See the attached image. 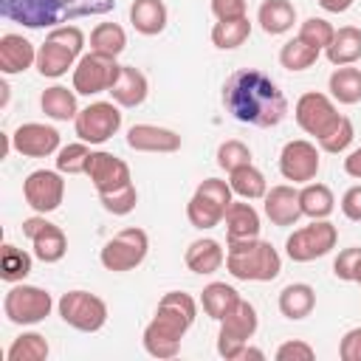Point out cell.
<instances>
[{
	"label": "cell",
	"instance_id": "83f0119b",
	"mask_svg": "<svg viewBox=\"0 0 361 361\" xmlns=\"http://www.w3.org/2000/svg\"><path fill=\"white\" fill-rule=\"evenodd\" d=\"M324 54H327V59H330V65H353V62H358L361 59V28H355V25H341V28H336V37H333V42L324 48Z\"/></svg>",
	"mask_w": 361,
	"mask_h": 361
},
{
	"label": "cell",
	"instance_id": "f35d334b",
	"mask_svg": "<svg viewBox=\"0 0 361 361\" xmlns=\"http://www.w3.org/2000/svg\"><path fill=\"white\" fill-rule=\"evenodd\" d=\"M223 214H226V209H220L217 203H212V200H206V197H200V195H192L189 203H186V217H189V223H192L195 228H200V231L220 226V223H223Z\"/></svg>",
	"mask_w": 361,
	"mask_h": 361
},
{
	"label": "cell",
	"instance_id": "4316f807",
	"mask_svg": "<svg viewBox=\"0 0 361 361\" xmlns=\"http://www.w3.org/2000/svg\"><path fill=\"white\" fill-rule=\"evenodd\" d=\"M257 23L271 37L288 34L296 23V8L290 0H262L257 8Z\"/></svg>",
	"mask_w": 361,
	"mask_h": 361
},
{
	"label": "cell",
	"instance_id": "44dd1931",
	"mask_svg": "<svg viewBox=\"0 0 361 361\" xmlns=\"http://www.w3.org/2000/svg\"><path fill=\"white\" fill-rule=\"evenodd\" d=\"M31 65H37V48L23 34H3L0 37V71L6 76L23 73Z\"/></svg>",
	"mask_w": 361,
	"mask_h": 361
},
{
	"label": "cell",
	"instance_id": "3957f363",
	"mask_svg": "<svg viewBox=\"0 0 361 361\" xmlns=\"http://www.w3.org/2000/svg\"><path fill=\"white\" fill-rule=\"evenodd\" d=\"M116 8V0H0V14L23 28H56L68 20L96 17Z\"/></svg>",
	"mask_w": 361,
	"mask_h": 361
},
{
	"label": "cell",
	"instance_id": "9a60e30c",
	"mask_svg": "<svg viewBox=\"0 0 361 361\" xmlns=\"http://www.w3.org/2000/svg\"><path fill=\"white\" fill-rule=\"evenodd\" d=\"M23 234L31 240L34 257H37L39 262H45V265L59 262V259L65 257V251H68V237H65V231H62L56 223L45 220V214H34V217L23 220Z\"/></svg>",
	"mask_w": 361,
	"mask_h": 361
},
{
	"label": "cell",
	"instance_id": "277c9868",
	"mask_svg": "<svg viewBox=\"0 0 361 361\" xmlns=\"http://www.w3.org/2000/svg\"><path fill=\"white\" fill-rule=\"evenodd\" d=\"M226 271L243 282H271L282 271L279 251L259 237L226 243Z\"/></svg>",
	"mask_w": 361,
	"mask_h": 361
},
{
	"label": "cell",
	"instance_id": "e0dca14e",
	"mask_svg": "<svg viewBox=\"0 0 361 361\" xmlns=\"http://www.w3.org/2000/svg\"><path fill=\"white\" fill-rule=\"evenodd\" d=\"M11 147L25 158H48L59 152V130L42 121H25L11 133Z\"/></svg>",
	"mask_w": 361,
	"mask_h": 361
},
{
	"label": "cell",
	"instance_id": "2e32d148",
	"mask_svg": "<svg viewBox=\"0 0 361 361\" xmlns=\"http://www.w3.org/2000/svg\"><path fill=\"white\" fill-rule=\"evenodd\" d=\"M85 175L90 178V183H93V189L99 195H107V192H116V189L133 183V175H130L127 161H121L118 155L104 152V149L90 152L87 166H85Z\"/></svg>",
	"mask_w": 361,
	"mask_h": 361
},
{
	"label": "cell",
	"instance_id": "b9f144b4",
	"mask_svg": "<svg viewBox=\"0 0 361 361\" xmlns=\"http://www.w3.org/2000/svg\"><path fill=\"white\" fill-rule=\"evenodd\" d=\"M353 138H355V127H353V121H350L347 116H341L338 124H336L324 138H319L316 144H319V149H324V152H330V155H338V152H344V149L353 144Z\"/></svg>",
	"mask_w": 361,
	"mask_h": 361
},
{
	"label": "cell",
	"instance_id": "ac0fdd59",
	"mask_svg": "<svg viewBox=\"0 0 361 361\" xmlns=\"http://www.w3.org/2000/svg\"><path fill=\"white\" fill-rule=\"evenodd\" d=\"M265 203V217L279 226V228H288V226H296L302 214V206H299V189L290 186V183H279V186H271L262 197Z\"/></svg>",
	"mask_w": 361,
	"mask_h": 361
},
{
	"label": "cell",
	"instance_id": "5bb4252c",
	"mask_svg": "<svg viewBox=\"0 0 361 361\" xmlns=\"http://www.w3.org/2000/svg\"><path fill=\"white\" fill-rule=\"evenodd\" d=\"M319 166H322L319 147L313 141H307V138H293L279 152V172L293 186L296 183H302V186L310 183L319 175Z\"/></svg>",
	"mask_w": 361,
	"mask_h": 361
},
{
	"label": "cell",
	"instance_id": "d6986e66",
	"mask_svg": "<svg viewBox=\"0 0 361 361\" xmlns=\"http://www.w3.org/2000/svg\"><path fill=\"white\" fill-rule=\"evenodd\" d=\"M127 147L135 152H178L180 135L158 124H133L127 130Z\"/></svg>",
	"mask_w": 361,
	"mask_h": 361
},
{
	"label": "cell",
	"instance_id": "11a10c76",
	"mask_svg": "<svg viewBox=\"0 0 361 361\" xmlns=\"http://www.w3.org/2000/svg\"><path fill=\"white\" fill-rule=\"evenodd\" d=\"M243 358H265V353H262V350H257V347H251V344H248V347H245V350H243V355H240V361H243Z\"/></svg>",
	"mask_w": 361,
	"mask_h": 361
},
{
	"label": "cell",
	"instance_id": "60d3db41",
	"mask_svg": "<svg viewBox=\"0 0 361 361\" xmlns=\"http://www.w3.org/2000/svg\"><path fill=\"white\" fill-rule=\"evenodd\" d=\"M299 37H302L307 45H313V48L324 51V48L333 42L336 28H333V25H330L324 17H307V20L299 25Z\"/></svg>",
	"mask_w": 361,
	"mask_h": 361
},
{
	"label": "cell",
	"instance_id": "9c48e42d",
	"mask_svg": "<svg viewBox=\"0 0 361 361\" xmlns=\"http://www.w3.org/2000/svg\"><path fill=\"white\" fill-rule=\"evenodd\" d=\"M54 307V299L48 290L37 288V285H25L17 282L8 288V293L3 296V313L11 324H39Z\"/></svg>",
	"mask_w": 361,
	"mask_h": 361
},
{
	"label": "cell",
	"instance_id": "ab89813d",
	"mask_svg": "<svg viewBox=\"0 0 361 361\" xmlns=\"http://www.w3.org/2000/svg\"><path fill=\"white\" fill-rule=\"evenodd\" d=\"M90 147L85 141H73V144H65L59 147L56 152V169L62 175H82L85 166H87V158H90Z\"/></svg>",
	"mask_w": 361,
	"mask_h": 361
},
{
	"label": "cell",
	"instance_id": "d6a6232c",
	"mask_svg": "<svg viewBox=\"0 0 361 361\" xmlns=\"http://www.w3.org/2000/svg\"><path fill=\"white\" fill-rule=\"evenodd\" d=\"M228 186L243 200H259L268 192V180L254 164H245V166H237L234 172H228Z\"/></svg>",
	"mask_w": 361,
	"mask_h": 361
},
{
	"label": "cell",
	"instance_id": "f5cc1de1",
	"mask_svg": "<svg viewBox=\"0 0 361 361\" xmlns=\"http://www.w3.org/2000/svg\"><path fill=\"white\" fill-rule=\"evenodd\" d=\"M344 172L355 180H361V147H355L347 158H344Z\"/></svg>",
	"mask_w": 361,
	"mask_h": 361
},
{
	"label": "cell",
	"instance_id": "52a82bcc",
	"mask_svg": "<svg viewBox=\"0 0 361 361\" xmlns=\"http://www.w3.org/2000/svg\"><path fill=\"white\" fill-rule=\"evenodd\" d=\"M338 243V228L330 220H310L302 228H293V234L285 240V254L293 262H313L319 257H327Z\"/></svg>",
	"mask_w": 361,
	"mask_h": 361
},
{
	"label": "cell",
	"instance_id": "8fae6325",
	"mask_svg": "<svg viewBox=\"0 0 361 361\" xmlns=\"http://www.w3.org/2000/svg\"><path fill=\"white\" fill-rule=\"evenodd\" d=\"M293 118H296V124H299L307 135H313V138L319 141V138H324V135L338 124L341 113L336 110L333 96L310 90V93H302V96L296 99V104H293Z\"/></svg>",
	"mask_w": 361,
	"mask_h": 361
},
{
	"label": "cell",
	"instance_id": "7dc6e473",
	"mask_svg": "<svg viewBox=\"0 0 361 361\" xmlns=\"http://www.w3.org/2000/svg\"><path fill=\"white\" fill-rule=\"evenodd\" d=\"M274 355H276V361H313L316 350L307 341H302V338H290V341L279 344Z\"/></svg>",
	"mask_w": 361,
	"mask_h": 361
},
{
	"label": "cell",
	"instance_id": "74e56055",
	"mask_svg": "<svg viewBox=\"0 0 361 361\" xmlns=\"http://www.w3.org/2000/svg\"><path fill=\"white\" fill-rule=\"evenodd\" d=\"M51 353L45 336L39 333H23L11 341V347L6 350V358L8 361H45Z\"/></svg>",
	"mask_w": 361,
	"mask_h": 361
},
{
	"label": "cell",
	"instance_id": "f546056e",
	"mask_svg": "<svg viewBox=\"0 0 361 361\" xmlns=\"http://www.w3.org/2000/svg\"><path fill=\"white\" fill-rule=\"evenodd\" d=\"M299 206H302V214L310 217V220H327L336 209V197H333V189L327 183H305L299 189Z\"/></svg>",
	"mask_w": 361,
	"mask_h": 361
},
{
	"label": "cell",
	"instance_id": "bcb514c9",
	"mask_svg": "<svg viewBox=\"0 0 361 361\" xmlns=\"http://www.w3.org/2000/svg\"><path fill=\"white\" fill-rule=\"evenodd\" d=\"M358 259H361V248H358V245H350V248L338 251V257L333 259V274H336V279H341V282H353Z\"/></svg>",
	"mask_w": 361,
	"mask_h": 361
},
{
	"label": "cell",
	"instance_id": "603a6c76",
	"mask_svg": "<svg viewBox=\"0 0 361 361\" xmlns=\"http://www.w3.org/2000/svg\"><path fill=\"white\" fill-rule=\"evenodd\" d=\"M223 223H226V243L259 237V214L248 200H231L223 214Z\"/></svg>",
	"mask_w": 361,
	"mask_h": 361
},
{
	"label": "cell",
	"instance_id": "6da1fadb",
	"mask_svg": "<svg viewBox=\"0 0 361 361\" xmlns=\"http://www.w3.org/2000/svg\"><path fill=\"white\" fill-rule=\"evenodd\" d=\"M223 104L237 121L262 130L282 124L288 116L285 93L268 73L257 68H240L223 82Z\"/></svg>",
	"mask_w": 361,
	"mask_h": 361
},
{
	"label": "cell",
	"instance_id": "f6af8a7d",
	"mask_svg": "<svg viewBox=\"0 0 361 361\" xmlns=\"http://www.w3.org/2000/svg\"><path fill=\"white\" fill-rule=\"evenodd\" d=\"M195 195H200V197L217 203L220 209H228V203L234 200V192H231L228 180H220V178H206V180H200L197 189H195Z\"/></svg>",
	"mask_w": 361,
	"mask_h": 361
},
{
	"label": "cell",
	"instance_id": "c3c4849f",
	"mask_svg": "<svg viewBox=\"0 0 361 361\" xmlns=\"http://www.w3.org/2000/svg\"><path fill=\"white\" fill-rule=\"evenodd\" d=\"M48 37L51 39H56V42H62V45H68L71 51H76L79 56H82V48H85V31L79 28V25H56V28H51L48 31Z\"/></svg>",
	"mask_w": 361,
	"mask_h": 361
},
{
	"label": "cell",
	"instance_id": "816d5d0a",
	"mask_svg": "<svg viewBox=\"0 0 361 361\" xmlns=\"http://www.w3.org/2000/svg\"><path fill=\"white\" fill-rule=\"evenodd\" d=\"M341 212H344L347 220L361 223V183H355V186H350V189L344 192V197H341Z\"/></svg>",
	"mask_w": 361,
	"mask_h": 361
},
{
	"label": "cell",
	"instance_id": "ba28073f",
	"mask_svg": "<svg viewBox=\"0 0 361 361\" xmlns=\"http://www.w3.org/2000/svg\"><path fill=\"white\" fill-rule=\"evenodd\" d=\"M56 310L62 322L79 333H99L107 322V305L90 290H68L59 296Z\"/></svg>",
	"mask_w": 361,
	"mask_h": 361
},
{
	"label": "cell",
	"instance_id": "4dcf8cb0",
	"mask_svg": "<svg viewBox=\"0 0 361 361\" xmlns=\"http://www.w3.org/2000/svg\"><path fill=\"white\" fill-rule=\"evenodd\" d=\"M240 299H243V296H240L231 285H226V282H209V285L200 290L203 313H206L209 319H214V322H220L223 316H228V313L237 307Z\"/></svg>",
	"mask_w": 361,
	"mask_h": 361
},
{
	"label": "cell",
	"instance_id": "d590c367",
	"mask_svg": "<svg viewBox=\"0 0 361 361\" xmlns=\"http://www.w3.org/2000/svg\"><path fill=\"white\" fill-rule=\"evenodd\" d=\"M31 265H34V259L28 251H23L11 243L3 245V251H0V279L3 282H8V285L23 282L31 274Z\"/></svg>",
	"mask_w": 361,
	"mask_h": 361
},
{
	"label": "cell",
	"instance_id": "1f68e13d",
	"mask_svg": "<svg viewBox=\"0 0 361 361\" xmlns=\"http://www.w3.org/2000/svg\"><path fill=\"white\" fill-rule=\"evenodd\" d=\"M327 90L333 102L338 104H358L361 102V68L338 65L327 79Z\"/></svg>",
	"mask_w": 361,
	"mask_h": 361
},
{
	"label": "cell",
	"instance_id": "e575fe53",
	"mask_svg": "<svg viewBox=\"0 0 361 361\" xmlns=\"http://www.w3.org/2000/svg\"><path fill=\"white\" fill-rule=\"evenodd\" d=\"M127 48V34L118 23H99L90 31V51L104 54V56H121Z\"/></svg>",
	"mask_w": 361,
	"mask_h": 361
},
{
	"label": "cell",
	"instance_id": "ee69618b",
	"mask_svg": "<svg viewBox=\"0 0 361 361\" xmlns=\"http://www.w3.org/2000/svg\"><path fill=\"white\" fill-rule=\"evenodd\" d=\"M99 203L104 206V212H110V214H116V217L130 214V212L135 209V203H138L135 183H127V186H121V189H116V192H107V195H99Z\"/></svg>",
	"mask_w": 361,
	"mask_h": 361
},
{
	"label": "cell",
	"instance_id": "7bdbcfd3",
	"mask_svg": "<svg viewBox=\"0 0 361 361\" xmlns=\"http://www.w3.org/2000/svg\"><path fill=\"white\" fill-rule=\"evenodd\" d=\"M245 164H251V149L240 138H228L217 147V166L220 169L234 172L237 166H245Z\"/></svg>",
	"mask_w": 361,
	"mask_h": 361
},
{
	"label": "cell",
	"instance_id": "5b68a950",
	"mask_svg": "<svg viewBox=\"0 0 361 361\" xmlns=\"http://www.w3.org/2000/svg\"><path fill=\"white\" fill-rule=\"evenodd\" d=\"M147 251H149V237L144 228L138 226H127L121 228L118 234H113L102 251H99V262L113 271V274H124V271H133L138 268L144 259H147Z\"/></svg>",
	"mask_w": 361,
	"mask_h": 361
},
{
	"label": "cell",
	"instance_id": "f907efd6",
	"mask_svg": "<svg viewBox=\"0 0 361 361\" xmlns=\"http://www.w3.org/2000/svg\"><path fill=\"white\" fill-rule=\"evenodd\" d=\"M248 3L245 0H212V14L217 20H234V17H245Z\"/></svg>",
	"mask_w": 361,
	"mask_h": 361
},
{
	"label": "cell",
	"instance_id": "30bf717a",
	"mask_svg": "<svg viewBox=\"0 0 361 361\" xmlns=\"http://www.w3.org/2000/svg\"><path fill=\"white\" fill-rule=\"evenodd\" d=\"M73 130L85 144H104L121 130V110L116 102H90L76 113Z\"/></svg>",
	"mask_w": 361,
	"mask_h": 361
},
{
	"label": "cell",
	"instance_id": "7a4b0ae2",
	"mask_svg": "<svg viewBox=\"0 0 361 361\" xmlns=\"http://www.w3.org/2000/svg\"><path fill=\"white\" fill-rule=\"evenodd\" d=\"M197 302L183 290H166L155 307L152 322L144 327V350L152 358H175L186 330L195 324Z\"/></svg>",
	"mask_w": 361,
	"mask_h": 361
},
{
	"label": "cell",
	"instance_id": "d4e9b609",
	"mask_svg": "<svg viewBox=\"0 0 361 361\" xmlns=\"http://www.w3.org/2000/svg\"><path fill=\"white\" fill-rule=\"evenodd\" d=\"M279 313L290 322H299V319H307L316 307V290L307 285V282H290L279 290Z\"/></svg>",
	"mask_w": 361,
	"mask_h": 361
},
{
	"label": "cell",
	"instance_id": "681fc988",
	"mask_svg": "<svg viewBox=\"0 0 361 361\" xmlns=\"http://www.w3.org/2000/svg\"><path fill=\"white\" fill-rule=\"evenodd\" d=\"M338 355H341V361H361V327H353L341 336Z\"/></svg>",
	"mask_w": 361,
	"mask_h": 361
},
{
	"label": "cell",
	"instance_id": "ffe728a7",
	"mask_svg": "<svg viewBox=\"0 0 361 361\" xmlns=\"http://www.w3.org/2000/svg\"><path fill=\"white\" fill-rule=\"evenodd\" d=\"M107 93L118 107L133 110V107H141L147 102L149 82L135 65H121V71H118V76H116V82H113V87Z\"/></svg>",
	"mask_w": 361,
	"mask_h": 361
},
{
	"label": "cell",
	"instance_id": "836d02e7",
	"mask_svg": "<svg viewBox=\"0 0 361 361\" xmlns=\"http://www.w3.org/2000/svg\"><path fill=\"white\" fill-rule=\"evenodd\" d=\"M248 37H251V20H248V14L245 17H234V20H217L212 25V42L220 51H234Z\"/></svg>",
	"mask_w": 361,
	"mask_h": 361
},
{
	"label": "cell",
	"instance_id": "9f6ffc18",
	"mask_svg": "<svg viewBox=\"0 0 361 361\" xmlns=\"http://www.w3.org/2000/svg\"><path fill=\"white\" fill-rule=\"evenodd\" d=\"M353 282L361 285V259H358V265H355V276H353Z\"/></svg>",
	"mask_w": 361,
	"mask_h": 361
},
{
	"label": "cell",
	"instance_id": "f1b7e54d",
	"mask_svg": "<svg viewBox=\"0 0 361 361\" xmlns=\"http://www.w3.org/2000/svg\"><path fill=\"white\" fill-rule=\"evenodd\" d=\"M39 107L48 118L54 121H71L76 118L79 113V104H76V90H68L65 85H51L42 90L39 96Z\"/></svg>",
	"mask_w": 361,
	"mask_h": 361
},
{
	"label": "cell",
	"instance_id": "db71d44e",
	"mask_svg": "<svg viewBox=\"0 0 361 361\" xmlns=\"http://www.w3.org/2000/svg\"><path fill=\"white\" fill-rule=\"evenodd\" d=\"M324 11H330V14H344L355 0H316Z\"/></svg>",
	"mask_w": 361,
	"mask_h": 361
},
{
	"label": "cell",
	"instance_id": "8992f818",
	"mask_svg": "<svg viewBox=\"0 0 361 361\" xmlns=\"http://www.w3.org/2000/svg\"><path fill=\"white\" fill-rule=\"evenodd\" d=\"M259 319H257V307L245 299L237 302V307L220 319V333H217V355L226 361H240L243 350L248 347L251 336L257 333Z\"/></svg>",
	"mask_w": 361,
	"mask_h": 361
},
{
	"label": "cell",
	"instance_id": "8d00e7d4",
	"mask_svg": "<svg viewBox=\"0 0 361 361\" xmlns=\"http://www.w3.org/2000/svg\"><path fill=\"white\" fill-rule=\"evenodd\" d=\"M319 48H313V45H307L299 34L293 37V39H288L282 48H279V65L285 68V71H307L310 65H316V59H319Z\"/></svg>",
	"mask_w": 361,
	"mask_h": 361
},
{
	"label": "cell",
	"instance_id": "484cf974",
	"mask_svg": "<svg viewBox=\"0 0 361 361\" xmlns=\"http://www.w3.org/2000/svg\"><path fill=\"white\" fill-rule=\"evenodd\" d=\"M166 20H169V11L164 0H133L130 6V23L144 37L161 34L166 28Z\"/></svg>",
	"mask_w": 361,
	"mask_h": 361
},
{
	"label": "cell",
	"instance_id": "7c38bea8",
	"mask_svg": "<svg viewBox=\"0 0 361 361\" xmlns=\"http://www.w3.org/2000/svg\"><path fill=\"white\" fill-rule=\"evenodd\" d=\"M121 65L116 62V56H104V54H82L76 68H73V90L82 96H96V93H107L118 76Z\"/></svg>",
	"mask_w": 361,
	"mask_h": 361
},
{
	"label": "cell",
	"instance_id": "7402d4cb",
	"mask_svg": "<svg viewBox=\"0 0 361 361\" xmlns=\"http://www.w3.org/2000/svg\"><path fill=\"white\" fill-rule=\"evenodd\" d=\"M76 62H79V54L71 51L68 45L51 39V37H45V42L37 48V71H39V76H45V79H59V76H65L68 71L76 68Z\"/></svg>",
	"mask_w": 361,
	"mask_h": 361
},
{
	"label": "cell",
	"instance_id": "4fadbf2b",
	"mask_svg": "<svg viewBox=\"0 0 361 361\" xmlns=\"http://www.w3.org/2000/svg\"><path fill=\"white\" fill-rule=\"evenodd\" d=\"M23 197L37 214H51L65 200V180L59 169H34L23 180Z\"/></svg>",
	"mask_w": 361,
	"mask_h": 361
},
{
	"label": "cell",
	"instance_id": "cb8c5ba5",
	"mask_svg": "<svg viewBox=\"0 0 361 361\" xmlns=\"http://www.w3.org/2000/svg\"><path fill=\"white\" fill-rule=\"evenodd\" d=\"M183 262H186V268H189L192 274L206 276V274H214V271L223 268L226 251H223V245H220L217 240L200 237V240L189 243V248H186V254H183Z\"/></svg>",
	"mask_w": 361,
	"mask_h": 361
}]
</instances>
